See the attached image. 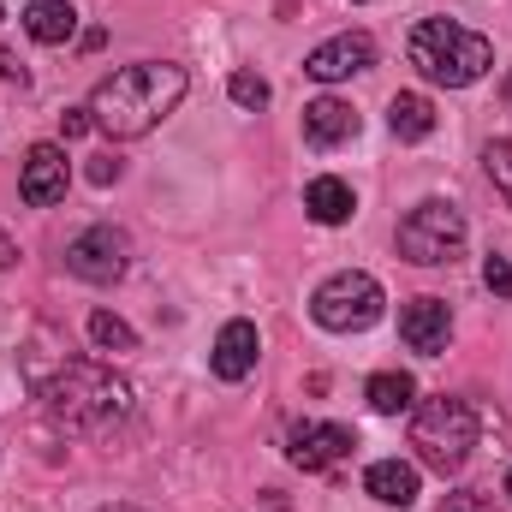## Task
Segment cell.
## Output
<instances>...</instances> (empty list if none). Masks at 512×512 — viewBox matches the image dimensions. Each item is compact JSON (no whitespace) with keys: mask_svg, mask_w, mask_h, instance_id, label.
<instances>
[{"mask_svg":"<svg viewBox=\"0 0 512 512\" xmlns=\"http://www.w3.org/2000/svg\"><path fill=\"white\" fill-rule=\"evenodd\" d=\"M185 102V66H167V60H137V66H120L114 78L96 84L90 96V114L108 137H149L173 108Z\"/></svg>","mask_w":512,"mask_h":512,"instance_id":"obj_1","label":"cell"},{"mask_svg":"<svg viewBox=\"0 0 512 512\" xmlns=\"http://www.w3.org/2000/svg\"><path fill=\"white\" fill-rule=\"evenodd\" d=\"M42 405L66 435H108L131 417V382L96 358H72L42 382Z\"/></svg>","mask_w":512,"mask_h":512,"instance_id":"obj_2","label":"cell"},{"mask_svg":"<svg viewBox=\"0 0 512 512\" xmlns=\"http://www.w3.org/2000/svg\"><path fill=\"white\" fill-rule=\"evenodd\" d=\"M405 54H411V66L429 84H447V90H465V84H477L495 66V42L477 36V30H465L459 18H423L411 30Z\"/></svg>","mask_w":512,"mask_h":512,"instance_id":"obj_3","label":"cell"},{"mask_svg":"<svg viewBox=\"0 0 512 512\" xmlns=\"http://www.w3.org/2000/svg\"><path fill=\"white\" fill-rule=\"evenodd\" d=\"M411 447H417V459L429 465V471H441V477H453V471H465V459H471V447H477V411L465 405V399H429V405H417V417H411Z\"/></svg>","mask_w":512,"mask_h":512,"instance_id":"obj_4","label":"cell"},{"mask_svg":"<svg viewBox=\"0 0 512 512\" xmlns=\"http://www.w3.org/2000/svg\"><path fill=\"white\" fill-rule=\"evenodd\" d=\"M382 280L364 274V268H340L316 286L310 298V316L328 328V334H364L370 322H382Z\"/></svg>","mask_w":512,"mask_h":512,"instance_id":"obj_5","label":"cell"},{"mask_svg":"<svg viewBox=\"0 0 512 512\" xmlns=\"http://www.w3.org/2000/svg\"><path fill=\"white\" fill-rule=\"evenodd\" d=\"M465 251V209L447 203V197H429L417 203L405 221H399V256L417 262V268H441Z\"/></svg>","mask_w":512,"mask_h":512,"instance_id":"obj_6","label":"cell"},{"mask_svg":"<svg viewBox=\"0 0 512 512\" xmlns=\"http://www.w3.org/2000/svg\"><path fill=\"white\" fill-rule=\"evenodd\" d=\"M66 268L78 274V280H90V286H114L120 274L131 268V239L120 227H84L72 245H66Z\"/></svg>","mask_w":512,"mask_h":512,"instance_id":"obj_7","label":"cell"},{"mask_svg":"<svg viewBox=\"0 0 512 512\" xmlns=\"http://www.w3.org/2000/svg\"><path fill=\"white\" fill-rule=\"evenodd\" d=\"M370 66H376V36H370V30H340V36H328V42L304 60V72H310L316 84H340V78L370 72Z\"/></svg>","mask_w":512,"mask_h":512,"instance_id":"obj_8","label":"cell"},{"mask_svg":"<svg viewBox=\"0 0 512 512\" xmlns=\"http://www.w3.org/2000/svg\"><path fill=\"white\" fill-rule=\"evenodd\" d=\"M66 185H72L66 149H60V143H36V149L24 155V173H18V197H24L30 209H48V203L66 197Z\"/></svg>","mask_w":512,"mask_h":512,"instance_id":"obj_9","label":"cell"},{"mask_svg":"<svg viewBox=\"0 0 512 512\" xmlns=\"http://www.w3.org/2000/svg\"><path fill=\"white\" fill-rule=\"evenodd\" d=\"M352 447H358V441H352L346 423H298V429L286 435V459H292L298 471H328V465H340Z\"/></svg>","mask_w":512,"mask_h":512,"instance_id":"obj_10","label":"cell"},{"mask_svg":"<svg viewBox=\"0 0 512 512\" xmlns=\"http://www.w3.org/2000/svg\"><path fill=\"white\" fill-rule=\"evenodd\" d=\"M399 340H405L411 352H423V358H441L447 340H453V310H447L441 298H411V304L399 310Z\"/></svg>","mask_w":512,"mask_h":512,"instance_id":"obj_11","label":"cell"},{"mask_svg":"<svg viewBox=\"0 0 512 512\" xmlns=\"http://www.w3.org/2000/svg\"><path fill=\"white\" fill-rule=\"evenodd\" d=\"M256 358H262V340H256V322H227L221 334H215V352H209V370L221 376V382H245L256 370Z\"/></svg>","mask_w":512,"mask_h":512,"instance_id":"obj_12","label":"cell"},{"mask_svg":"<svg viewBox=\"0 0 512 512\" xmlns=\"http://www.w3.org/2000/svg\"><path fill=\"white\" fill-rule=\"evenodd\" d=\"M304 137H310L316 149H340V143H352V137H358V108L340 102V96H316V102L304 108Z\"/></svg>","mask_w":512,"mask_h":512,"instance_id":"obj_13","label":"cell"},{"mask_svg":"<svg viewBox=\"0 0 512 512\" xmlns=\"http://www.w3.org/2000/svg\"><path fill=\"white\" fill-rule=\"evenodd\" d=\"M304 209H310V221H316V227H346V221H352V209H358V197H352V185H346V179L322 173V179H310Z\"/></svg>","mask_w":512,"mask_h":512,"instance_id":"obj_14","label":"cell"},{"mask_svg":"<svg viewBox=\"0 0 512 512\" xmlns=\"http://www.w3.org/2000/svg\"><path fill=\"white\" fill-rule=\"evenodd\" d=\"M24 30H30V42L60 48V42L78 36V12H72V0H30L24 6Z\"/></svg>","mask_w":512,"mask_h":512,"instance_id":"obj_15","label":"cell"},{"mask_svg":"<svg viewBox=\"0 0 512 512\" xmlns=\"http://www.w3.org/2000/svg\"><path fill=\"white\" fill-rule=\"evenodd\" d=\"M364 489H370L382 507H411V501H417V465H405V459H376V465L364 471Z\"/></svg>","mask_w":512,"mask_h":512,"instance_id":"obj_16","label":"cell"},{"mask_svg":"<svg viewBox=\"0 0 512 512\" xmlns=\"http://www.w3.org/2000/svg\"><path fill=\"white\" fill-rule=\"evenodd\" d=\"M387 126H393L399 143H423V137L435 131V108H429V96H417V90L393 96V102H387Z\"/></svg>","mask_w":512,"mask_h":512,"instance_id":"obj_17","label":"cell"},{"mask_svg":"<svg viewBox=\"0 0 512 512\" xmlns=\"http://www.w3.org/2000/svg\"><path fill=\"white\" fill-rule=\"evenodd\" d=\"M364 399H370V411H376V417H399V411H411L417 382H411L405 370H376L370 387H364Z\"/></svg>","mask_w":512,"mask_h":512,"instance_id":"obj_18","label":"cell"},{"mask_svg":"<svg viewBox=\"0 0 512 512\" xmlns=\"http://www.w3.org/2000/svg\"><path fill=\"white\" fill-rule=\"evenodd\" d=\"M90 340H96L102 352H137V334H131L114 310H96V316H90Z\"/></svg>","mask_w":512,"mask_h":512,"instance_id":"obj_19","label":"cell"},{"mask_svg":"<svg viewBox=\"0 0 512 512\" xmlns=\"http://www.w3.org/2000/svg\"><path fill=\"white\" fill-rule=\"evenodd\" d=\"M483 167H489V185L501 191V203L512 209V137H495L483 149Z\"/></svg>","mask_w":512,"mask_h":512,"instance_id":"obj_20","label":"cell"},{"mask_svg":"<svg viewBox=\"0 0 512 512\" xmlns=\"http://www.w3.org/2000/svg\"><path fill=\"white\" fill-rule=\"evenodd\" d=\"M227 96H233L239 108H268V78H256V72H233V78H227Z\"/></svg>","mask_w":512,"mask_h":512,"instance_id":"obj_21","label":"cell"},{"mask_svg":"<svg viewBox=\"0 0 512 512\" xmlns=\"http://www.w3.org/2000/svg\"><path fill=\"white\" fill-rule=\"evenodd\" d=\"M483 286H489L495 298H512V262L507 256H489V262H483Z\"/></svg>","mask_w":512,"mask_h":512,"instance_id":"obj_22","label":"cell"},{"mask_svg":"<svg viewBox=\"0 0 512 512\" xmlns=\"http://www.w3.org/2000/svg\"><path fill=\"white\" fill-rule=\"evenodd\" d=\"M90 126H96V114H90V108H66V114H60V131H66V137H84Z\"/></svg>","mask_w":512,"mask_h":512,"instance_id":"obj_23","label":"cell"},{"mask_svg":"<svg viewBox=\"0 0 512 512\" xmlns=\"http://www.w3.org/2000/svg\"><path fill=\"white\" fill-rule=\"evenodd\" d=\"M0 78H6V84H18V90H24V60H18V54H12V48H0Z\"/></svg>","mask_w":512,"mask_h":512,"instance_id":"obj_24","label":"cell"},{"mask_svg":"<svg viewBox=\"0 0 512 512\" xmlns=\"http://www.w3.org/2000/svg\"><path fill=\"white\" fill-rule=\"evenodd\" d=\"M441 512H489V507H483V495H477V489H465V495H453Z\"/></svg>","mask_w":512,"mask_h":512,"instance_id":"obj_25","label":"cell"},{"mask_svg":"<svg viewBox=\"0 0 512 512\" xmlns=\"http://www.w3.org/2000/svg\"><path fill=\"white\" fill-rule=\"evenodd\" d=\"M90 179H96V185H114V179H120V161H114V155H102V161L90 167Z\"/></svg>","mask_w":512,"mask_h":512,"instance_id":"obj_26","label":"cell"},{"mask_svg":"<svg viewBox=\"0 0 512 512\" xmlns=\"http://www.w3.org/2000/svg\"><path fill=\"white\" fill-rule=\"evenodd\" d=\"M12 262H18V245H12V239H6V233H0V274H6V268H12Z\"/></svg>","mask_w":512,"mask_h":512,"instance_id":"obj_27","label":"cell"},{"mask_svg":"<svg viewBox=\"0 0 512 512\" xmlns=\"http://www.w3.org/2000/svg\"><path fill=\"white\" fill-rule=\"evenodd\" d=\"M102 512H137V507H102Z\"/></svg>","mask_w":512,"mask_h":512,"instance_id":"obj_28","label":"cell"},{"mask_svg":"<svg viewBox=\"0 0 512 512\" xmlns=\"http://www.w3.org/2000/svg\"><path fill=\"white\" fill-rule=\"evenodd\" d=\"M507 102H512V78H507Z\"/></svg>","mask_w":512,"mask_h":512,"instance_id":"obj_29","label":"cell"},{"mask_svg":"<svg viewBox=\"0 0 512 512\" xmlns=\"http://www.w3.org/2000/svg\"><path fill=\"white\" fill-rule=\"evenodd\" d=\"M507 495H512V471H507Z\"/></svg>","mask_w":512,"mask_h":512,"instance_id":"obj_30","label":"cell"},{"mask_svg":"<svg viewBox=\"0 0 512 512\" xmlns=\"http://www.w3.org/2000/svg\"><path fill=\"white\" fill-rule=\"evenodd\" d=\"M0 18H6V0H0Z\"/></svg>","mask_w":512,"mask_h":512,"instance_id":"obj_31","label":"cell"},{"mask_svg":"<svg viewBox=\"0 0 512 512\" xmlns=\"http://www.w3.org/2000/svg\"><path fill=\"white\" fill-rule=\"evenodd\" d=\"M358 6H370V0H358Z\"/></svg>","mask_w":512,"mask_h":512,"instance_id":"obj_32","label":"cell"}]
</instances>
